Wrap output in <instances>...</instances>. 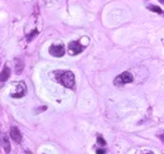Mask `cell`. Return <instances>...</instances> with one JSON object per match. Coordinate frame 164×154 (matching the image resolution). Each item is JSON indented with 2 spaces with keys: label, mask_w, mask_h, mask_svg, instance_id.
I'll return each instance as SVG.
<instances>
[{
  "label": "cell",
  "mask_w": 164,
  "mask_h": 154,
  "mask_svg": "<svg viewBox=\"0 0 164 154\" xmlns=\"http://www.w3.org/2000/svg\"><path fill=\"white\" fill-rule=\"evenodd\" d=\"M148 9H150L151 11H154V13H158V14H163L164 11L161 9L159 6H155V5H148Z\"/></svg>",
  "instance_id": "obj_10"
},
{
  "label": "cell",
  "mask_w": 164,
  "mask_h": 154,
  "mask_svg": "<svg viewBox=\"0 0 164 154\" xmlns=\"http://www.w3.org/2000/svg\"><path fill=\"white\" fill-rule=\"evenodd\" d=\"M15 92H13L11 94V97H17V99H19V97H23L25 94H27V86H25V83H24V81H20L18 85H17V87H15V90H14Z\"/></svg>",
  "instance_id": "obj_5"
},
{
  "label": "cell",
  "mask_w": 164,
  "mask_h": 154,
  "mask_svg": "<svg viewBox=\"0 0 164 154\" xmlns=\"http://www.w3.org/2000/svg\"><path fill=\"white\" fill-rule=\"evenodd\" d=\"M54 76H56V80L57 82L61 83L62 86L67 87V88H73L75 87V75L73 72L71 71H64V70H61V71H54Z\"/></svg>",
  "instance_id": "obj_1"
},
{
  "label": "cell",
  "mask_w": 164,
  "mask_h": 154,
  "mask_svg": "<svg viewBox=\"0 0 164 154\" xmlns=\"http://www.w3.org/2000/svg\"><path fill=\"white\" fill-rule=\"evenodd\" d=\"M37 34H38V30H37V29H34V30H33V33L30 34V36H28V38H27V39H28V41H30V39H32V38H33L34 36H37Z\"/></svg>",
  "instance_id": "obj_12"
},
{
  "label": "cell",
  "mask_w": 164,
  "mask_h": 154,
  "mask_svg": "<svg viewBox=\"0 0 164 154\" xmlns=\"http://www.w3.org/2000/svg\"><path fill=\"white\" fill-rule=\"evenodd\" d=\"M10 135H11V138H13L14 141H17V143H22V134H20V132H19L18 128L13 126V128L10 129Z\"/></svg>",
  "instance_id": "obj_6"
},
{
  "label": "cell",
  "mask_w": 164,
  "mask_h": 154,
  "mask_svg": "<svg viewBox=\"0 0 164 154\" xmlns=\"http://www.w3.org/2000/svg\"><path fill=\"white\" fill-rule=\"evenodd\" d=\"M3 147H4V150L6 153H10V144H9V140L5 135H3Z\"/></svg>",
  "instance_id": "obj_8"
},
{
  "label": "cell",
  "mask_w": 164,
  "mask_h": 154,
  "mask_svg": "<svg viewBox=\"0 0 164 154\" xmlns=\"http://www.w3.org/2000/svg\"><path fill=\"white\" fill-rule=\"evenodd\" d=\"M49 53L53 57H62L66 53V49H64L63 44H52L49 47Z\"/></svg>",
  "instance_id": "obj_4"
},
{
  "label": "cell",
  "mask_w": 164,
  "mask_h": 154,
  "mask_svg": "<svg viewBox=\"0 0 164 154\" xmlns=\"http://www.w3.org/2000/svg\"><path fill=\"white\" fill-rule=\"evenodd\" d=\"M148 154H151V153H148Z\"/></svg>",
  "instance_id": "obj_16"
},
{
  "label": "cell",
  "mask_w": 164,
  "mask_h": 154,
  "mask_svg": "<svg viewBox=\"0 0 164 154\" xmlns=\"http://www.w3.org/2000/svg\"><path fill=\"white\" fill-rule=\"evenodd\" d=\"M158 136H159V139H161V140H163V141H164V132H163L162 134H159Z\"/></svg>",
  "instance_id": "obj_14"
},
{
  "label": "cell",
  "mask_w": 164,
  "mask_h": 154,
  "mask_svg": "<svg viewBox=\"0 0 164 154\" xmlns=\"http://www.w3.org/2000/svg\"><path fill=\"white\" fill-rule=\"evenodd\" d=\"M97 154H105V149H97Z\"/></svg>",
  "instance_id": "obj_13"
},
{
  "label": "cell",
  "mask_w": 164,
  "mask_h": 154,
  "mask_svg": "<svg viewBox=\"0 0 164 154\" xmlns=\"http://www.w3.org/2000/svg\"><path fill=\"white\" fill-rule=\"evenodd\" d=\"M9 76H10V70H9V67H4L3 68V71H1V83H4L5 81L9 78Z\"/></svg>",
  "instance_id": "obj_7"
},
{
  "label": "cell",
  "mask_w": 164,
  "mask_h": 154,
  "mask_svg": "<svg viewBox=\"0 0 164 154\" xmlns=\"http://www.w3.org/2000/svg\"><path fill=\"white\" fill-rule=\"evenodd\" d=\"M83 48H85V46L81 44V42H78V41L71 42V43L68 44V53H70L71 56L78 55V53H81L83 51Z\"/></svg>",
  "instance_id": "obj_3"
},
{
  "label": "cell",
  "mask_w": 164,
  "mask_h": 154,
  "mask_svg": "<svg viewBox=\"0 0 164 154\" xmlns=\"http://www.w3.org/2000/svg\"><path fill=\"white\" fill-rule=\"evenodd\" d=\"M97 141H98V144L102 145V147H105L106 145V141L104 140V138H102L101 135H97Z\"/></svg>",
  "instance_id": "obj_11"
},
{
  "label": "cell",
  "mask_w": 164,
  "mask_h": 154,
  "mask_svg": "<svg viewBox=\"0 0 164 154\" xmlns=\"http://www.w3.org/2000/svg\"><path fill=\"white\" fill-rule=\"evenodd\" d=\"M134 81V77H133V75L130 74V72L125 71L123 72L121 75H119L117 77H115V80H114V83H115V86H123V85L125 83H130Z\"/></svg>",
  "instance_id": "obj_2"
},
{
  "label": "cell",
  "mask_w": 164,
  "mask_h": 154,
  "mask_svg": "<svg viewBox=\"0 0 164 154\" xmlns=\"http://www.w3.org/2000/svg\"><path fill=\"white\" fill-rule=\"evenodd\" d=\"M15 70H17V74H22V71H23V61L22 60H15Z\"/></svg>",
  "instance_id": "obj_9"
},
{
  "label": "cell",
  "mask_w": 164,
  "mask_h": 154,
  "mask_svg": "<svg viewBox=\"0 0 164 154\" xmlns=\"http://www.w3.org/2000/svg\"><path fill=\"white\" fill-rule=\"evenodd\" d=\"M159 1H161L162 4H164V0H159Z\"/></svg>",
  "instance_id": "obj_15"
}]
</instances>
